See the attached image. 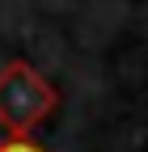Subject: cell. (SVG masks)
<instances>
[{
    "mask_svg": "<svg viewBox=\"0 0 148 152\" xmlns=\"http://www.w3.org/2000/svg\"><path fill=\"white\" fill-rule=\"evenodd\" d=\"M0 152H47V148H38L30 135H4L0 140Z\"/></svg>",
    "mask_w": 148,
    "mask_h": 152,
    "instance_id": "obj_2",
    "label": "cell"
},
{
    "mask_svg": "<svg viewBox=\"0 0 148 152\" xmlns=\"http://www.w3.org/2000/svg\"><path fill=\"white\" fill-rule=\"evenodd\" d=\"M55 106H59V89L26 59L0 68V127L9 135H34L55 114Z\"/></svg>",
    "mask_w": 148,
    "mask_h": 152,
    "instance_id": "obj_1",
    "label": "cell"
}]
</instances>
